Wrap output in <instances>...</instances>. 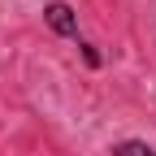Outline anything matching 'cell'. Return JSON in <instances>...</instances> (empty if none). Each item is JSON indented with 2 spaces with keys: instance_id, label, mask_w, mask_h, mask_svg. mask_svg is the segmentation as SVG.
Returning <instances> with one entry per match:
<instances>
[{
  "instance_id": "obj_1",
  "label": "cell",
  "mask_w": 156,
  "mask_h": 156,
  "mask_svg": "<svg viewBox=\"0 0 156 156\" xmlns=\"http://www.w3.org/2000/svg\"><path fill=\"white\" fill-rule=\"evenodd\" d=\"M44 22L52 35H61V39H83V30H78V9L65 5V0H52V5H44Z\"/></svg>"
},
{
  "instance_id": "obj_2",
  "label": "cell",
  "mask_w": 156,
  "mask_h": 156,
  "mask_svg": "<svg viewBox=\"0 0 156 156\" xmlns=\"http://www.w3.org/2000/svg\"><path fill=\"white\" fill-rule=\"evenodd\" d=\"M113 156H156V147L147 139H122V143H113Z\"/></svg>"
},
{
  "instance_id": "obj_3",
  "label": "cell",
  "mask_w": 156,
  "mask_h": 156,
  "mask_svg": "<svg viewBox=\"0 0 156 156\" xmlns=\"http://www.w3.org/2000/svg\"><path fill=\"white\" fill-rule=\"evenodd\" d=\"M78 56H83L87 69H100V65H104V56H100V48H95L91 39H78Z\"/></svg>"
}]
</instances>
